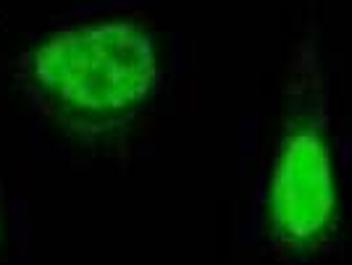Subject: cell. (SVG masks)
I'll return each instance as SVG.
<instances>
[{"mask_svg": "<svg viewBox=\"0 0 352 265\" xmlns=\"http://www.w3.org/2000/svg\"><path fill=\"white\" fill-rule=\"evenodd\" d=\"M252 226L276 265H334L352 229V111L316 3L281 69Z\"/></svg>", "mask_w": 352, "mask_h": 265, "instance_id": "obj_1", "label": "cell"}, {"mask_svg": "<svg viewBox=\"0 0 352 265\" xmlns=\"http://www.w3.org/2000/svg\"><path fill=\"white\" fill-rule=\"evenodd\" d=\"M37 87L50 103L95 126L140 116L163 84L155 30L134 16L69 27L43 43L32 60Z\"/></svg>", "mask_w": 352, "mask_h": 265, "instance_id": "obj_2", "label": "cell"}]
</instances>
